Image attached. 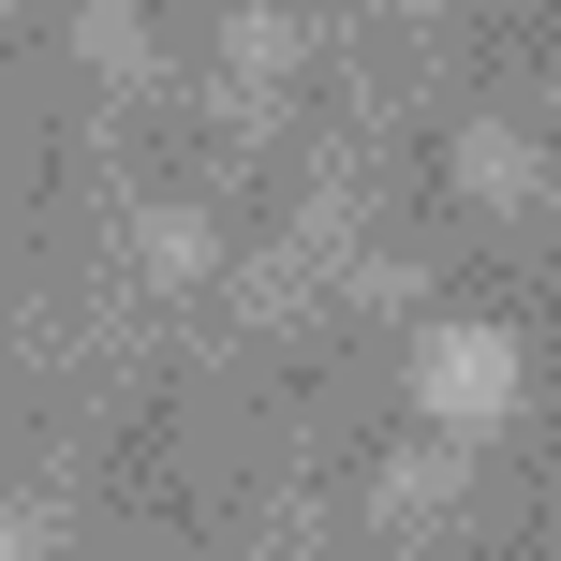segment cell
<instances>
[{
  "label": "cell",
  "instance_id": "obj_1",
  "mask_svg": "<svg viewBox=\"0 0 561 561\" xmlns=\"http://www.w3.org/2000/svg\"><path fill=\"white\" fill-rule=\"evenodd\" d=\"M517 369H533L517 325H428V340H414V399H428L444 428H503V414H517Z\"/></svg>",
  "mask_w": 561,
  "mask_h": 561
},
{
  "label": "cell",
  "instance_id": "obj_2",
  "mask_svg": "<svg viewBox=\"0 0 561 561\" xmlns=\"http://www.w3.org/2000/svg\"><path fill=\"white\" fill-rule=\"evenodd\" d=\"M444 163H458V193H488V207H533V193H547V148L517 134V118H458Z\"/></svg>",
  "mask_w": 561,
  "mask_h": 561
},
{
  "label": "cell",
  "instance_id": "obj_3",
  "mask_svg": "<svg viewBox=\"0 0 561 561\" xmlns=\"http://www.w3.org/2000/svg\"><path fill=\"white\" fill-rule=\"evenodd\" d=\"M118 237H134V266H148V280H207V266H222V237H207V207H134Z\"/></svg>",
  "mask_w": 561,
  "mask_h": 561
},
{
  "label": "cell",
  "instance_id": "obj_4",
  "mask_svg": "<svg viewBox=\"0 0 561 561\" xmlns=\"http://www.w3.org/2000/svg\"><path fill=\"white\" fill-rule=\"evenodd\" d=\"M75 59L134 89V75H148V15H134V0H75Z\"/></svg>",
  "mask_w": 561,
  "mask_h": 561
},
{
  "label": "cell",
  "instance_id": "obj_5",
  "mask_svg": "<svg viewBox=\"0 0 561 561\" xmlns=\"http://www.w3.org/2000/svg\"><path fill=\"white\" fill-rule=\"evenodd\" d=\"M444 488H458V458H444V444H428V458H399V473H385V517H428Z\"/></svg>",
  "mask_w": 561,
  "mask_h": 561
}]
</instances>
